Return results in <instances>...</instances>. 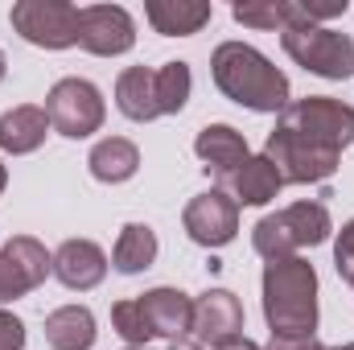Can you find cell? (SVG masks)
<instances>
[{
	"label": "cell",
	"mask_w": 354,
	"mask_h": 350,
	"mask_svg": "<svg viewBox=\"0 0 354 350\" xmlns=\"http://www.w3.org/2000/svg\"><path fill=\"white\" fill-rule=\"evenodd\" d=\"M25 322L8 309H0V350H25Z\"/></svg>",
	"instance_id": "obj_27"
},
{
	"label": "cell",
	"mask_w": 354,
	"mask_h": 350,
	"mask_svg": "<svg viewBox=\"0 0 354 350\" xmlns=\"http://www.w3.org/2000/svg\"><path fill=\"white\" fill-rule=\"evenodd\" d=\"M153 83H157V111L161 116H177V111H185V103H189V91H194V71H189V62H161L157 71H153Z\"/></svg>",
	"instance_id": "obj_22"
},
{
	"label": "cell",
	"mask_w": 354,
	"mask_h": 350,
	"mask_svg": "<svg viewBox=\"0 0 354 350\" xmlns=\"http://www.w3.org/2000/svg\"><path fill=\"white\" fill-rule=\"evenodd\" d=\"M46 116H50V128L66 140H87L103 128L107 120V103H103V91L95 87L91 79H58L50 95H46Z\"/></svg>",
	"instance_id": "obj_6"
},
{
	"label": "cell",
	"mask_w": 354,
	"mask_h": 350,
	"mask_svg": "<svg viewBox=\"0 0 354 350\" xmlns=\"http://www.w3.org/2000/svg\"><path fill=\"white\" fill-rule=\"evenodd\" d=\"M264 350H338V347H326L317 338H268Z\"/></svg>",
	"instance_id": "obj_28"
},
{
	"label": "cell",
	"mask_w": 354,
	"mask_h": 350,
	"mask_svg": "<svg viewBox=\"0 0 354 350\" xmlns=\"http://www.w3.org/2000/svg\"><path fill=\"white\" fill-rule=\"evenodd\" d=\"M354 145V107L334 95L292 99L264 140V157L284 185H322L338 174L342 153Z\"/></svg>",
	"instance_id": "obj_1"
},
{
	"label": "cell",
	"mask_w": 354,
	"mask_h": 350,
	"mask_svg": "<svg viewBox=\"0 0 354 350\" xmlns=\"http://www.w3.org/2000/svg\"><path fill=\"white\" fill-rule=\"evenodd\" d=\"M218 190H227V194L235 198V206H268V202L284 190V181L276 174V165L260 153V157H248Z\"/></svg>",
	"instance_id": "obj_17"
},
{
	"label": "cell",
	"mask_w": 354,
	"mask_h": 350,
	"mask_svg": "<svg viewBox=\"0 0 354 350\" xmlns=\"http://www.w3.org/2000/svg\"><path fill=\"white\" fill-rule=\"evenodd\" d=\"M136 301H140L157 338H169V342L189 338V326H194V297L189 293H181L174 284H157V288L140 293Z\"/></svg>",
	"instance_id": "obj_14"
},
{
	"label": "cell",
	"mask_w": 354,
	"mask_h": 350,
	"mask_svg": "<svg viewBox=\"0 0 354 350\" xmlns=\"http://www.w3.org/2000/svg\"><path fill=\"white\" fill-rule=\"evenodd\" d=\"M46 347L50 350H91L99 338L95 313L87 305H58L46 313Z\"/></svg>",
	"instance_id": "obj_18"
},
{
	"label": "cell",
	"mask_w": 354,
	"mask_h": 350,
	"mask_svg": "<svg viewBox=\"0 0 354 350\" xmlns=\"http://www.w3.org/2000/svg\"><path fill=\"white\" fill-rule=\"evenodd\" d=\"M4 185H8V169L0 165V194H4Z\"/></svg>",
	"instance_id": "obj_31"
},
{
	"label": "cell",
	"mask_w": 354,
	"mask_h": 350,
	"mask_svg": "<svg viewBox=\"0 0 354 350\" xmlns=\"http://www.w3.org/2000/svg\"><path fill=\"white\" fill-rule=\"evenodd\" d=\"M79 46L95 58H120L136 46V21L124 4H83L79 8Z\"/></svg>",
	"instance_id": "obj_11"
},
{
	"label": "cell",
	"mask_w": 354,
	"mask_h": 350,
	"mask_svg": "<svg viewBox=\"0 0 354 350\" xmlns=\"http://www.w3.org/2000/svg\"><path fill=\"white\" fill-rule=\"evenodd\" d=\"M115 111L132 124H149L157 120V83H153V71L149 66H128L120 71L115 79Z\"/></svg>",
	"instance_id": "obj_20"
},
{
	"label": "cell",
	"mask_w": 354,
	"mask_h": 350,
	"mask_svg": "<svg viewBox=\"0 0 354 350\" xmlns=\"http://www.w3.org/2000/svg\"><path fill=\"white\" fill-rule=\"evenodd\" d=\"M210 17H214V4L206 0H149L145 4V21L161 37H194L210 25Z\"/></svg>",
	"instance_id": "obj_16"
},
{
	"label": "cell",
	"mask_w": 354,
	"mask_h": 350,
	"mask_svg": "<svg viewBox=\"0 0 354 350\" xmlns=\"http://www.w3.org/2000/svg\"><path fill=\"white\" fill-rule=\"evenodd\" d=\"M231 17L243 29H260V33H284L292 21V4L288 0H235Z\"/></svg>",
	"instance_id": "obj_23"
},
{
	"label": "cell",
	"mask_w": 354,
	"mask_h": 350,
	"mask_svg": "<svg viewBox=\"0 0 354 350\" xmlns=\"http://www.w3.org/2000/svg\"><path fill=\"white\" fill-rule=\"evenodd\" d=\"M50 132H54L50 128V116L37 103H17V107L0 111V153H8V157L37 153Z\"/></svg>",
	"instance_id": "obj_15"
},
{
	"label": "cell",
	"mask_w": 354,
	"mask_h": 350,
	"mask_svg": "<svg viewBox=\"0 0 354 350\" xmlns=\"http://www.w3.org/2000/svg\"><path fill=\"white\" fill-rule=\"evenodd\" d=\"M189 338L206 350H223L243 338V301L231 288H206L194 297V326Z\"/></svg>",
	"instance_id": "obj_10"
},
{
	"label": "cell",
	"mask_w": 354,
	"mask_h": 350,
	"mask_svg": "<svg viewBox=\"0 0 354 350\" xmlns=\"http://www.w3.org/2000/svg\"><path fill=\"white\" fill-rule=\"evenodd\" d=\"M210 79L223 99L248 107V111H260V116H280L288 103H292V87H288V75L260 54L256 46L248 42H223L214 46L210 54Z\"/></svg>",
	"instance_id": "obj_2"
},
{
	"label": "cell",
	"mask_w": 354,
	"mask_h": 350,
	"mask_svg": "<svg viewBox=\"0 0 354 350\" xmlns=\"http://www.w3.org/2000/svg\"><path fill=\"white\" fill-rule=\"evenodd\" d=\"M124 350H149V347H124Z\"/></svg>",
	"instance_id": "obj_33"
},
{
	"label": "cell",
	"mask_w": 354,
	"mask_h": 350,
	"mask_svg": "<svg viewBox=\"0 0 354 350\" xmlns=\"http://www.w3.org/2000/svg\"><path fill=\"white\" fill-rule=\"evenodd\" d=\"M181 227H185V235L198 243V248H227L235 235H239V206H235V198L227 194V190H202V194H194L189 202H185V210H181Z\"/></svg>",
	"instance_id": "obj_8"
},
{
	"label": "cell",
	"mask_w": 354,
	"mask_h": 350,
	"mask_svg": "<svg viewBox=\"0 0 354 350\" xmlns=\"http://www.w3.org/2000/svg\"><path fill=\"white\" fill-rule=\"evenodd\" d=\"M223 350H264V347H256L252 338H239V342H231V347H223Z\"/></svg>",
	"instance_id": "obj_29"
},
{
	"label": "cell",
	"mask_w": 354,
	"mask_h": 350,
	"mask_svg": "<svg viewBox=\"0 0 354 350\" xmlns=\"http://www.w3.org/2000/svg\"><path fill=\"white\" fill-rule=\"evenodd\" d=\"M301 4V21L305 25H326L334 17H346L351 0H297Z\"/></svg>",
	"instance_id": "obj_26"
},
{
	"label": "cell",
	"mask_w": 354,
	"mask_h": 350,
	"mask_svg": "<svg viewBox=\"0 0 354 350\" xmlns=\"http://www.w3.org/2000/svg\"><path fill=\"white\" fill-rule=\"evenodd\" d=\"M4 75H8V58H4V50H0V83H4Z\"/></svg>",
	"instance_id": "obj_30"
},
{
	"label": "cell",
	"mask_w": 354,
	"mask_h": 350,
	"mask_svg": "<svg viewBox=\"0 0 354 350\" xmlns=\"http://www.w3.org/2000/svg\"><path fill=\"white\" fill-rule=\"evenodd\" d=\"M157 252H161V243L149 223H124L115 235V248H111V268L120 276H136L157 264Z\"/></svg>",
	"instance_id": "obj_21"
},
{
	"label": "cell",
	"mask_w": 354,
	"mask_h": 350,
	"mask_svg": "<svg viewBox=\"0 0 354 350\" xmlns=\"http://www.w3.org/2000/svg\"><path fill=\"white\" fill-rule=\"evenodd\" d=\"M87 169L103 185H124L140 169V149L128 136H103V140H95V149L87 153Z\"/></svg>",
	"instance_id": "obj_19"
},
{
	"label": "cell",
	"mask_w": 354,
	"mask_h": 350,
	"mask_svg": "<svg viewBox=\"0 0 354 350\" xmlns=\"http://www.w3.org/2000/svg\"><path fill=\"white\" fill-rule=\"evenodd\" d=\"M334 268L346 280V288L354 293V219H346L342 231L334 235Z\"/></svg>",
	"instance_id": "obj_25"
},
{
	"label": "cell",
	"mask_w": 354,
	"mask_h": 350,
	"mask_svg": "<svg viewBox=\"0 0 354 350\" xmlns=\"http://www.w3.org/2000/svg\"><path fill=\"white\" fill-rule=\"evenodd\" d=\"M111 330H115L128 347H149V342L157 338L136 297H124V301H115V305H111Z\"/></svg>",
	"instance_id": "obj_24"
},
{
	"label": "cell",
	"mask_w": 354,
	"mask_h": 350,
	"mask_svg": "<svg viewBox=\"0 0 354 350\" xmlns=\"http://www.w3.org/2000/svg\"><path fill=\"white\" fill-rule=\"evenodd\" d=\"M334 235V219H330V206L326 202H292V206H280L264 214L256 227H252V248L260 260H284V256H297L301 248H317Z\"/></svg>",
	"instance_id": "obj_4"
},
{
	"label": "cell",
	"mask_w": 354,
	"mask_h": 350,
	"mask_svg": "<svg viewBox=\"0 0 354 350\" xmlns=\"http://www.w3.org/2000/svg\"><path fill=\"white\" fill-rule=\"evenodd\" d=\"M194 157L202 161L206 174L223 185L227 177L252 157V149H248V136H243L239 128H231V124H206V128L194 136Z\"/></svg>",
	"instance_id": "obj_13"
},
{
	"label": "cell",
	"mask_w": 354,
	"mask_h": 350,
	"mask_svg": "<svg viewBox=\"0 0 354 350\" xmlns=\"http://www.w3.org/2000/svg\"><path fill=\"white\" fill-rule=\"evenodd\" d=\"M8 25L37 50L79 46V8L71 0H17L8 8Z\"/></svg>",
	"instance_id": "obj_7"
},
{
	"label": "cell",
	"mask_w": 354,
	"mask_h": 350,
	"mask_svg": "<svg viewBox=\"0 0 354 350\" xmlns=\"http://www.w3.org/2000/svg\"><path fill=\"white\" fill-rule=\"evenodd\" d=\"M107 252L95 243V239H66L58 252H54V280L71 293H91L103 284L107 276Z\"/></svg>",
	"instance_id": "obj_12"
},
{
	"label": "cell",
	"mask_w": 354,
	"mask_h": 350,
	"mask_svg": "<svg viewBox=\"0 0 354 350\" xmlns=\"http://www.w3.org/2000/svg\"><path fill=\"white\" fill-rule=\"evenodd\" d=\"M260 301L272 338H313L317 334V268L305 256L268 260L260 276Z\"/></svg>",
	"instance_id": "obj_3"
},
{
	"label": "cell",
	"mask_w": 354,
	"mask_h": 350,
	"mask_svg": "<svg viewBox=\"0 0 354 350\" xmlns=\"http://www.w3.org/2000/svg\"><path fill=\"white\" fill-rule=\"evenodd\" d=\"M338 350H354V342H346V347H338Z\"/></svg>",
	"instance_id": "obj_32"
},
{
	"label": "cell",
	"mask_w": 354,
	"mask_h": 350,
	"mask_svg": "<svg viewBox=\"0 0 354 350\" xmlns=\"http://www.w3.org/2000/svg\"><path fill=\"white\" fill-rule=\"evenodd\" d=\"M284 54L305 66L309 75L326 79V83H346L354 79V42L351 33H338L330 25H297L280 33Z\"/></svg>",
	"instance_id": "obj_5"
},
{
	"label": "cell",
	"mask_w": 354,
	"mask_h": 350,
	"mask_svg": "<svg viewBox=\"0 0 354 350\" xmlns=\"http://www.w3.org/2000/svg\"><path fill=\"white\" fill-rule=\"evenodd\" d=\"M46 276H54V252H46V243L33 235H12L0 248V305L29 297L37 284H46Z\"/></svg>",
	"instance_id": "obj_9"
}]
</instances>
